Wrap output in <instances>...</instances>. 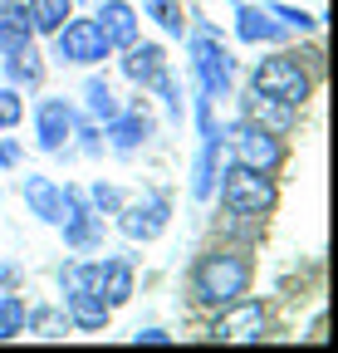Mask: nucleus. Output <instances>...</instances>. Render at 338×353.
Here are the masks:
<instances>
[{
	"mask_svg": "<svg viewBox=\"0 0 338 353\" xmlns=\"http://www.w3.org/2000/svg\"><path fill=\"white\" fill-rule=\"evenodd\" d=\"M30 15L25 10H0V54H20V50H30Z\"/></svg>",
	"mask_w": 338,
	"mask_h": 353,
	"instance_id": "2eb2a0df",
	"label": "nucleus"
},
{
	"mask_svg": "<svg viewBox=\"0 0 338 353\" xmlns=\"http://www.w3.org/2000/svg\"><path fill=\"white\" fill-rule=\"evenodd\" d=\"M250 123L275 132V138H284V132L294 128V108L279 103V99H270V94H255V99H250Z\"/></svg>",
	"mask_w": 338,
	"mask_h": 353,
	"instance_id": "9d476101",
	"label": "nucleus"
},
{
	"mask_svg": "<svg viewBox=\"0 0 338 353\" xmlns=\"http://www.w3.org/2000/svg\"><path fill=\"white\" fill-rule=\"evenodd\" d=\"M108 34H103V25L98 20H69V25H59V59H69V64H98V59H108Z\"/></svg>",
	"mask_w": 338,
	"mask_h": 353,
	"instance_id": "39448f33",
	"label": "nucleus"
},
{
	"mask_svg": "<svg viewBox=\"0 0 338 353\" xmlns=\"http://www.w3.org/2000/svg\"><path fill=\"white\" fill-rule=\"evenodd\" d=\"M216 343H255L260 334H265V309L260 304H235L231 299V309L216 319Z\"/></svg>",
	"mask_w": 338,
	"mask_h": 353,
	"instance_id": "0eeeda50",
	"label": "nucleus"
},
{
	"mask_svg": "<svg viewBox=\"0 0 338 353\" xmlns=\"http://www.w3.org/2000/svg\"><path fill=\"white\" fill-rule=\"evenodd\" d=\"M15 123H20V94L0 88V128H15Z\"/></svg>",
	"mask_w": 338,
	"mask_h": 353,
	"instance_id": "393cba45",
	"label": "nucleus"
},
{
	"mask_svg": "<svg viewBox=\"0 0 338 353\" xmlns=\"http://www.w3.org/2000/svg\"><path fill=\"white\" fill-rule=\"evenodd\" d=\"M69 132H74V113H69V103L50 99L45 108H39V148H50V152H59Z\"/></svg>",
	"mask_w": 338,
	"mask_h": 353,
	"instance_id": "1a4fd4ad",
	"label": "nucleus"
},
{
	"mask_svg": "<svg viewBox=\"0 0 338 353\" xmlns=\"http://www.w3.org/2000/svg\"><path fill=\"white\" fill-rule=\"evenodd\" d=\"M113 128H108V138L123 148V152H128V148H138L142 138H147V132H152V123L142 118V113H128V118H108Z\"/></svg>",
	"mask_w": 338,
	"mask_h": 353,
	"instance_id": "a211bd4d",
	"label": "nucleus"
},
{
	"mask_svg": "<svg viewBox=\"0 0 338 353\" xmlns=\"http://www.w3.org/2000/svg\"><path fill=\"white\" fill-rule=\"evenodd\" d=\"M103 299H108V309H118V304H128L133 299V270L123 260H113V265H103Z\"/></svg>",
	"mask_w": 338,
	"mask_h": 353,
	"instance_id": "f3484780",
	"label": "nucleus"
},
{
	"mask_svg": "<svg viewBox=\"0 0 338 353\" xmlns=\"http://www.w3.org/2000/svg\"><path fill=\"white\" fill-rule=\"evenodd\" d=\"M83 94H89V108H94L98 118H118V103H113V94H108L103 79H89V88H83Z\"/></svg>",
	"mask_w": 338,
	"mask_h": 353,
	"instance_id": "412c9836",
	"label": "nucleus"
},
{
	"mask_svg": "<svg viewBox=\"0 0 338 353\" xmlns=\"http://www.w3.org/2000/svg\"><path fill=\"white\" fill-rule=\"evenodd\" d=\"M25 201L34 206L39 221H59V211H64V192L50 176H25Z\"/></svg>",
	"mask_w": 338,
	"mask_h": 353,
	"instance_id": "ddd939ff",
	"label": "nucleus"
},
{
	"mask_svg": "<svg viewBox=\"0 0 338 353\" xmlns=\"http://www.w3.org/2000/svg\"><path fill=\"white\" fill-rule=\"evenodd\" d=\"M94 206H98V211H118V206H123V196H118L113 187H103V182H98V187H94Z\"/></svg>",
	"mask_w": 338,
	"mask_h": 353,
	"instance_id": "bb28decb",
	"label": "nucleus"
},
{
	"mask_svg": "<svg viewBox=\"0 0 338 353\" xmlns=\"http://www.w3.org/2000/svg\"><path fill=\"white\" fill-rule=\"evenodd\" d=\"M138 343H167V334H162V329H142Z\"/></svg>",
	"mask_w": 338,
	"mask_h": 353,
	"instance_id": "c85d7f7f",
	"label": "nucleus"
},
{
	"mask_svg": "<svg viewBox=\"0 0 338 353\" xmlns=\"http://www.w3.org/2000/svg\"><path fill=\"white\" fill-rule=\"evenodd\" d=\"M231 148H235L240 167H255V172H275L284 162V148L275 143V132H265L255 123H235L231 128Z\"/></svg>",
	"mask_w": 338,
	"mask_h": 353,
	"instance_id": "423d86ee",
	"label": "nucleus"
},
{
	"mask_svg": "<svg viewBox=\"0 0 338 353\" xmlns=\"http://www.w3.org/2000/svg\"><path fill=\"white\" fill-rule=\"evenodd\" d=\"M162 226H167V201L162 196H152V201H142V206H133L128 216H123V231H128L133 241H152Z\"/></svg>",
	"mask_w": 338,
	"mask_h": 353,
	"instance_id": "9b49d317",
	"label": "nucleus"
},
{
	"mask_svg": "<svg viewBox=\"0 0 338 353\" xmlns=\"http://www.w3.org/2000/svg\"><path fill=\"white\" fill-rule=\"evenodd\" d=\"M211 176H216V138H206V152H201V167H196V182H191L196 196H211Z\"/></svg>",
	"mask_w": 338,
	"mask_h": 353,
	"instance_id": "aec40b11",
	"label": "nucleus"
},
{
	"mask_svg": "<svg viewBox=\"0 0 338 353\" xmlns=\"http://www.w3.org/2000/svg\"><path fill=\"white\" fill-rule=\"evenodd\" d=\"M20 324H25V304L20 299H6V304H0V339H15Z\"/></svg>",
	"mask_w": 338,
	"mask_h": 353,
	"instance_id": "4be33fe9",
	"label": "nucleus"
},
{
	"mask_svg": "<svg viewBox=\"0 0 338 353\" xmlns=\"http://www.w3.org/2000/svg\"><path fill=\"white\" fill-rule=\"evenodd\" d=\"M147 10H152L167 30H172V34H182V25H187V20H182V10L172 6V0H147Z\"/></svg>",
	"mask_w": 338,
	"mask_h": 353,
	"instance_id": "5701e85b",
	"label": "nucleus"
},
{
	"mask_svg": "<svg viewBox=\"0 0 338 353\" xmlns=\"http://www.w3.org/2000/svg\"><path fill=\"white\" fill-rule=\"evenodd\" d=\"M255 94H270V99H279L289 108H299L309 99V74L294 59H265L255 69Z\"/></svg>",
	"mask_w": 338,
	"mask_h": 353,
	"instance_id": "20e7f679",
	"label": "nucleus"
},
{
	"mask_svg": "<svg viewBox=\"0 0 338 353\" xmlns=\"http://www.w3.org/2000/svg\"><path fill=\"white\" fill-rule=\"evenodd\" d=\"M98 25H103L108 44H133L138 39V15H133V6H123V0H108L98 10Z\"/></svg>",
	"mask_w": 338,
	"mask_h": 353,
	"instance_id": "f8f14e48",
	"label": "nucleus"
},
{
	"mask_svg": "<svg viewBox=\"0 0 338 353\" xmlns=\"http://www.w3.org/2000/svg\"><path fill=\"white\" fill-rule=\"evenodd\" d=\"M226 206L240 211V216H260L275 206V187H270V172H255V167H231L226 172Z\"/></svg>",
	"mask_w": 338,
	"mask_h": 353,
	"instance_id": "7ed1b4c3",
	"label": "nucleus"
},
{
	"mask_svg": "<svg viewBox=\"0 0 338 353\" xmlns=\"http://www.w3.org/2000/svg\"><path fill=\"white\" fill-rule=\"evenodd\" d=\"M240 39H250V44L279 39V25L270 20V10H240Z\"/></svg>",
	"mask_w": 338,
	"mask_h": 353,
	"instance_id": "6ab92c4d",
	"label": "nucleus"
},
{
	"mask_svg": "<svg viewBox=\"0 0 338 353\" xmlns=\"http://www.w3.org/2000/svg\"><path fill=\"white\" fill-rule=\"evenodd\" d=\"M10 79H25V83H34V79H39V64H34V54H30V50L10 54Z\"/></svg>",
	"mask_w": 338,
	"mask_h": 353,
	"instance_id": "b1692460",
	"label": "nucleus"
},
{
	"mask_svg": "<svg viewBox=\"0 0 338 353\" xmlns=\"http://www.w3.org/2000/svg\"><path fill=\"white\" fill-rule=\"evenodd\" d=\"M133 83H157L167 69H162V50L157 44H128V59H123Z\"/></svg>",
	"mask_w": 338,
	"mask_h": 353,
	"instance_id": "4468645a",
	"label": "nucleus"
},
{
	"mask_svg": "<svg viewBox=\"0 0 338 353\" xmlns=\"http://www.w3.org/2000/svg\"><path fill=\"white\" fill-rule=\"evenodd\" d=\"M34 329H39V339H59V314H34Z\"/></svg>",
	"mask_w": 338,
	"mask_h": 353,
	"instance_id": "cd10ccee",
	"label": "nucleus"
},
{
	"mask_svg": "<svg viewBox=\"0 0 338 353\" xmlns=\"http://www.w3.org/2000/svg\"><path fill=\"white\" fill-rule=\"evenodd\" d=\"M103 265H64V299H69V319L78 329H103L108 324V299H103Z\"/></svg>",
	"mask_w": 338,
	"mask_h": 353,
	"instance_id": "f257e3e1",
	"label": "nucleus"
},
{
	"mask_svg": "<svg viewBox=\"0 0 338 353\" xmlns=\"http://www.w3.org/2000/svg\"><path fill=\"white\" fill-rule=\"evenodd\" d=\"M191 54H196V74H201V88H206V94H226V88H231V54H226L211 34H196Z\"/></svg>",
	"mask_w": 338,
	"mask_h": 353,
	"instance_id": "6e6552de",
	"label": "nucleus"
},
{
	"mask_svg": "<svg viewBox=\"0 0 338 353\" xmlns=\"http://www.w3.org/2000/svg\"><path fill=\"white\" fill-rule=\"evenodd\" d=\"M245 285H250V265L240 255H206L196 265V280H191L201 304H231L245 294Z\"/></svg>",
	"mask_w": 338,
	"mask_h": 353,
	"instance_id": "f03ea898",
	"label": "nucleus"
},
{
	"mask_svg": "<svg viewBox=\"0 0 338 353\" xmlns=\"http://www.w3.org/2000/svg\"><path fill=\"white\" fill-rule=\"evenodd\" d=\"M10 6H15V0H0V10H10Z\"/></svg>",
	"mask_w": 338,
	"mask_h": 353,
	"instance_id": "c756f323",
	"label": "nucleus"
},
{
	"mask_svg": "<svg viewBox=\"0 0 338 353\" xmlns=\"http://www.w3.org/2000/svg\"><path fill=\"white\" fill-rule=\"evenodd\" d=\"M270 15H279V20H284V25H294V30H314V15L294 10V6H270Z\"/></svg>",
	"mask_w": 338,
	"mask_h": 353,
	"instance_id": "a878e982",
	"label": "nucleus"
},
{
	"mask_svg": "<svg viewBox=\"0 0 338 353\" xmlns=\"http://www.w3.org/2000/svg\"><path fill=\"white\" fill-rule=\"evenodd\" d=\"M30 30L39 34H59V25L69 20V0H30Z\"/></svg>",
	"mask_w": 338,
	"mask_h": 353,
	"instance_id": "dca6fc26",
	"label": "nucleus"
}]
</instances>
